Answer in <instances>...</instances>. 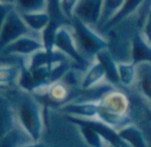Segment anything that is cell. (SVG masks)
Masks as SVG:
<instances>
[{"label": "cell", "mask_w": 151, "mask_h": 147, "mask_svg": "<svg viewBox=\"0 0 151 147\" xmlns=\"http://www.w3.org/2000/svg\"><path fill=\"white\" fill-rule=\"evenodd\" d=\"M79 126L81 128V133H82L83 137L89 145H91L92 147H101V137L94 130L86 125Z\"/></svg>", "instance_id": "22"}, {"label": "cell", "mask_w": 151, "mask_h": 147, "mask_svg": "<svg viewBox=\"0 0 151 147\" xmlns=\"http://www.w3.org/2000/svg\"><path fill=\"white\" fill-rule=\"evenodd\" d=\"M11 60H6V59L2 58V57H0V63H11Z\"/></svg>", "instance_id": "27"}, {"label": "cell", "mask_w": 151, "mask_h": 147, "mask_svg": "<svg viewBox=\"0 0 151 147\" xmlns=\"http://www.w3.org/2000/svg\"><path fill=\"white\" fill-rule=\"evenodd\" d=\"M14 6L19 13L47 12L48 0H14Z\"/></svg>", "instance_id": "17"}, {"label": "cell", "mask_w": 151, "mask_h": 147, "mask_svg": "<svg viewBox=\"0 0 151 147\" xmlns=\"http://www.w3.org/2000/svg\"><path fill=\"white\" fill-rule=\"evenodd\" d=\"M29 30L20 13L15 9V6H13L0 28V52L9 44L28 34Z\"/></svg>", "instance_id": "2"}, {"label": "cell", "mask_w": 151, "mask_h": 147, "mask_svg": "<svg viewBox=\"0 0 151 147\" xmlns=\"http://www.w3.org/2000/svg\"><path fill=\"white\" fill-rule=\"evenodd\" d=\"M105 76V71L101 64L96 60V62L93 63L91 67L89 68L88 73L84 77L82 81V87L84 89H89L95 85L103 77Z\"/></svg>", "instance_id": "18"}, {"label": "cell", "mask_w": 151, "mask_h": 147, "mask_svg": "<svg viewBox=\"0 0 151 147\" xmlns=\"http://www.w3.org/2000/svg\"><path fill=\"white\" fill-rule=\"evenodd\" d=\"M110 147H113V146H110Z\"/></svg>", "instance_id": "29"}, {"label": "cell", "mask_w": 151, "mask_h": 147, "mask_svg": "<svg viewBox=\"0 0 151 147\" xmlns=\"http://www.w3.org/2000/svg\"><path fill=\"white\" fill-rule=\"evenodd\" d=\"M68 120H70L73 123L78 125H86L94 130L101 137H103L108 142L112 143L115 146H119L121 144V139L119 138L118 134L111 128L109 124L106 122L96 121V120H87V119H81L77 117H68Z\"/></svg>", "instance_id": "7"}, {"label": "cell", "mask_w": 151, "mask_h": 147, "mask_svg": "<svg viewBox=\"0 0 151 147\" xmlns=\"http://www.w3.org/2000/svg\"><path fill=\"white\" fill-rule=\"evenodd\" d=\"M132 61L134 65L141 62L150 61V42L146 40L140 30L134 32L132 40V52H130Z\"/></svg>", "instance_id": "9"}, {"label": "cell", "mask_w": 151, "mask_h": 147, "mask_svg": "<svg viewBox=\"0 0 151 147\" xmlns=\"http://www.w3.org/2000/svg\"><path fill=\"white\" fill-rule=\"evenodd\" d=\"M50 94L52 97V99H57V101H61L63 99L67 94L66 88L63 86L62 84H55L52 86L50 90Z\"/></svg>", "instance_id": "24"}, {"label": "cell", "mask_w": 151, "mask_h": 147, "mask_svg": "<svg viewBox=\"0 0 151 147\" xmlns=\"http://www.w3.org/2000/svg\"><path fill=\"white\" fill-rule=\"evenodd\" d=\"M28 147H36V146H28Z\"/></svg>", "instance_id": "28"}, {"label": "cell", "mask_w": 151, "mask_h": 147, "mask_svg": "<svg viewBox=\"0 0 151 147\" xmlns=\"http://www.w3.org/2000/svg\"><path fill=\"white\" fill-rule=\"evenodd\" d=\"M70 26L76 48L83 58L95 56L101 50L107 48V40H104L103 35L78 18L73 17Z\"/></svg>", "instance_id": "1"}, {"label": "cell", "mask_w": 151, "mask_h": 147, "mask_svg": "<svg viewBox=\"0 0 151 147\" xmlns=\"http://www.w3.org/2000/svg\"><path fill=\"white\" fill-rule=\"evenodd\" d=\"M101 107L110 112H113L116 114L125 113L128 106V101L124 94L120 92H111L103 99Z\"/></svg>", "instance_id": "11"}, {"label": "cell", "mask_w": 151, "mask_h": 147, "mask_svg": "<svg viewBox=\"0 0 151 147\" xmlns=\"http://www.w3.org/2000/svg\"><path fill=\"white\" fill-rule=\"evenodd\" d=\"M117 134L121 140L127 141L134 147H147L143 134L134 126H125V128H121Z\"/></svg>", "instance_id": "15"}, {"label": "cell", "mask_w": 151, "mask_h": 147, "mask_svg": "<svg viewBox=\"0 0 151 147\" xmlns=\"http://www.w3.org/2000/svg\"><path fill=\"white\" fill-rule=\"evenodd\" d=\"M124 0H103V4H101V12L99 21L97 24L95 30H99L101 27H103L120 9Z\"/></svg>", "instance_id": "16"}, {"label": "cell", "mask_w": 151, "mask_h": 147, "mask_svg": "<svg viewBox=\"0 0 151 147\" xmlns=\"http://www.w3.org/2000/svg\"><path fill=\"white\" fill-rule=\"evenodd\" d=\"M96 60L101 64L105 71V75L108 78L110 82L113 84H117L119 83V76H118V71H117V63L114 60L112 55L110 54L109 50L107 48L101 50L96 55Z\"/></svg>", "instance_id": "10"}, {"label": "cell", "mask_w": 151, "mask_h": 147, "mask_svg": "<svg viewBox=\"0 0 151 147\" xmlns=\"http://www.w3.org/2000/svg\"><path fill=\"white\" fill-rule=\"evenodd\" d=\"M67 26L69 25H62L60 27H58L56 34H55L54 48L58 49L59 51L64 53L67 57H70L78 64L85 65L86 64V60L79 54L78 50L76 48L75 40H73L71 31L68 29Z\"/></svg>", "instance_id": "5"}, {"label": "cell", "mask_w": 151, "mask_h": 147, "mask_svg": "<svg viewBox=\"0 0 151 147\" xmlns=\"http://www.w3.org/2000/svg\"><path fill=\"white\" fill-rule=\"evenodd\" d=\"M0 2L9 3V4H13L14 5V0H0Z\"/></svg>", "instance_id": "26"}, {"label": "cell", "mask_w": 151, "mask_h": 147, "mask_svg": "<svg viewBox=\"0 0 151 147\" xmlns=\"http://www.w3.org/2000/svg\"><path fill=\"white\" fill-rule=\"evenodd\" d=\"M63 112L68 114H73L77 116L84 117H93L97 115L99 105L93 103H82V104H68L62 108Z\"/></svg>", "instance_id": "13"}, {"label": "cell", "mask_w": 151, "mask_h": 147, "mask_svg": "<svg viewBox=\"0 0 151 147\" xmlns=\"http://www.w3.org/2000/svg\"><path fill=\"white\" fill-rule=\"evenodd\" d=\"M13 4H9V3H2L0 2V28L2 26L3 22H4L5 18H6L7 14L9 13L12 9H13Z\"/></svg>", "instance_id": "25"}, {"label": "cell", "mask_w": 151, "mask_h": 147, "mask_svg": "<svg viewBox=\"0 0 151 147\" xmlns=\"http://www.w3.org/2000/svg\"><path fill=\"white\" fill-rule=\"evenodd\" d=\"M20 76V67L17 65L0 67V84H9Z\"/></svg>", "instance_id": "20"}, {"label": "cell", "mask_w": 151, "mask_h": 147, "mask_svg": "<svg viewBox=\"0 0 151 147\" xmlns=\"http://www.w3.org/2000/svg\"><path fill=\"white\" fill-rule=\"evenodd\" d=\"M20 119L34 141H37L42 133V120L38 107L33 99H26L22 102L20 107Z\"/></svg>", "instance_id": "3"}, {"label": "cell", "mask_w": 151, "mask_h": 147, "mask_svg": "<svg viewBox=\"0 0 151 147\" xmlns=\"http://www.w3.org/2000/svg\"><path fill=\"white\" fill-rule=\"evenodd\" d=\"M23 21L29 29L34 31H42L50 22L48 12H36V13H20Z\"/></svg>", "instance_id": "12"}, {"label": "cell", "mask_w": 151, "mask_h": 147, "mask_svg": "<svg viewBox=\"0 0 151 147\" xmlns=\"http://www.w3.org/2000/svg\"><path fill=\"white\" fill-rule=\"evenodd\" d=\"M136 68V76H139V82H140V86L142 89L143 93L150 99L151 95V71H150V61L147 62H141L138 63Z\"/></svg>", "instance_id": "14"}, {"label": "cell", "mask_w": 151, "mask_h": 147, "mask_svg": "<svg viewBox=\"0 0 151 147\" xmlns=\"http://www.w3.org/2000/svg\"><path fill=\"white\" fill-rule=\"evenodd\" d=\"M119 81L124 85H130L136 78V67L134 63L121 62L117 64Z\"/></svg>", "instance_id": "19"}, {"label": "cell", "mask_w": 151, "mask_h": 147, "mask_svg": "<svg viewBox=\"0 0 151 147\" xmlns=\"http://www.w3.org/2000/svg\"><path fill=\"white\" fill-rule=\"evenodd\" d=\"M78 0H58L59 9L65 18L71 22L73 19V11L77 4Z\"/></svg>", "instance_id": "23"}, {"label": "cell", "mask_w": 151, "mask_h": 147, "mask_svg": "<svg viewBox=\"0 0 151 147\" xmlns=\"http://www.w3.org/2000/svg\"><path fill=\"white\" fill-rule=\"evenodd\" d=\"M12 118L9 115V110L4 102L0 99V137H2L11 128Z\"/></svg>", "instance_id": "21"}, {"label": "cell", "mask_w": 151, "mask_h": 147, "mask_svg": "<svg viewBox=\"0 0 151 147\" xmlns=\"http://www.w3.org/2000/svg\"><path fill=\"white\" fill-rule=\"evenodd\" d=\"M144 1L145 0H124L122 5L120 6V9L117 11V13H116L103 27L99 28V29L97 30V32H99L101 35H103V33L107 32L110 28L115 26L116 24L121 22L122 20L129 17V16L134 15V14H136V12L138 11V9H140V7L142 6Z\"/></svg>", "instance_id": "8"}, {"label": "cell", "mask_w": 151, "mask_h": 147, "mask_svg": "<svg viewBox=\"0 0 151 147\" xmlns=\"http://www.w3.org/2000/svg\"><path fill=\"white\" fill-rule=\"evenodd\" d=\"M44 49L42 40L30 36L29 34L21 36L15 42L9 44L6 47L1 50V53L4 55L11 54H21V55H29L33 54L34 52Z\"/></svg>", "instance_id": "6"}, {"label": "cell", "mask_w": 151, "mask_h": 147, "mask_svg": "<svg viewBox=\"0 0 151 147\" xmlns=\"http://www.w3.org/2000/svg\"><path fill=\"white\" fill-rule=\"evenodd\" d=\"M103 0H78L73 11V17L95 29L99 24Z\"/></svg>", "instance_id": "4"}]
</instances>
